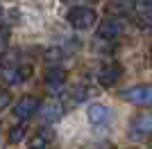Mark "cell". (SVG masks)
Masks as SVG:
<instances>
[{
  "mask_svg": "<svg viewBox=\"0 0 152 149\" xmlns=\"http://www.w3.org/2000/svg\"><path fill=\"white\" fill-rule=\"evenodd\" d=\"M0 14H2V9H0Z\"/></svg>",
  "mask_w": 152,
  "mask_h": 149,
  "instance_id": "ffe728a7",
  "label": "cell"
},
{
  "mask_svg": "<svg viewBox=\"0 0 152 149\" xmlns=\"http://www.w3.org/2000/svg\"><path fill=\"white\" fill-rule=\"evenodd\" d=\"M27 133V127L25 124H16V127H12V131H9V142L12 145H18L23 138H25Z\"/></svg>",
  "mask_w": 152,
  "mask_h": 149,
  "instance_id": "7c38bea8",
  "label": "cell"
},
{
  "mask_svg": "<svg viewBox=\"0 0 152 149\" xmlns=\"http://www.w3.org/2000/svg\"><path fill=\"white\" fill-rule=\"evenodd\" d=\"M59 115H61V108L57 104H50V106H45V111H43V122H55Z\"/></svg>",
  "mask_w": 152,
  "mask_h": 149,
  "instance_id": "4fadbf2b",
  "label": "cell"
},
{
  "mask_svg": "<svg viewBox=\"0 0 152 149\" xmlns=\"http://www.w3.org/2000/svg\"><path fill=\"white\" fill-rule=\"evenodd\" d=\"M39 108H41V99L34 97V95H25L14 104V115L18 120H30L32 115L39 113Z\"/></svg>",
  "mask_w": 152,
  "mask_h": 149,
  "instance_id": "3957f363",
  "label": "cell"
},
{
  "mask_svg": "<svg viewBox=\"0 0 152 149\" xmlns=\"http://www.w3.org/2000/svg\"><path fill=\"white\" fill-rule=\"evenodd\" d=\"M136 9L141 14H150L152 12V0H136Z\"/></svg>",
  "mask_w": 152,
  "mask_h": 149,
  "instance_id": "9a60e30c",
  "label": "cell"
},
{
  "mask_svg": "<svg viewBox=\"0 0 152 149\" xmlns=\"http://www.w3.org/2000/svg\"><path fill=\"white\" fill-rule=\"evenodd\" d=\"M66 84V72L59 66H48L45 68V86L50 88V93H59L61 86Z\"/></svg>",
  "mask_w": 152,
  "mask_h": 149,
  "instance_id": "5b68a950",
  "label": "cell"
},
{
  "mask_svg": "<svg viewBox=\"0 0 152 149\" xmlns=\"http://www.w3.org/2000/svg\"><path fill=\"white\" fill-rule=\"evenodd\" d=\"M121 97L125 102H129V104H134V106H150L152 104V86L150 84L132 86V88H127V90H123Z\"/></svg>",
  "mask_w": 152,
  "mask_h": 149,
  "instance_id": "7a4b0ae2",
  "label": "cell"
},
{
  "mask_svg": "<svg viewBox=\"0 0 152 149\" xmlns=\"http://www.w3.org/2000/svg\"><path fill=\"white\" fill-rule=\"evenodd\" d=\"M86 95H89V90L82 86H77L75 90H73V102H82V99H86Z\"/></svg>",
  "mask_w": 152,
  "mask_h": 149,
  "instance_id": "2e32d148",
  "label": "cell"
},
{
  "mask_svg": "<svg viewBox=\"0 0 152 149\" xmlns=\"http://www.w3.org/2000/svg\"><path fill=\"white\" fill-rule=\"evenodd\" d=\"M9 102H12L9 93H7V90H0V111H2V108H5V106L9 104Z\"/></svg>",
  "mask_w": 152,
  "mask_h": 149,
  "instance_id": "e0dca14e",
  "label": "cell"
},
{
  "mask_svg": "<svg viewBox=\"0 0 152 149\" xmlns=\"http://www.w3.org/2000/svg\"><path fill=\"white\" fill-rule=\"evenodd\" d=\"M121 66L118 63H104L100 68V72H98V81H100V86L104 88H111L116 84V81L121 79Z\"/></svg>",
  "mask_w": 152,
  "mask_h": 149,
  "instance_id": "8992f818",
  "label": "cell"
},
{
  "mask_svg": "<svg viewBox=\"0 0 152 149\" xmlns=\"http://www.w3.org/2000/svg\"><path fill=\"white\" fill-rule=\"evenodd\" d=\"M86 115H89L91 124H104L109 120V108L102 106V104H91L89 111H86Z\"/></svg>",
  "mask_w": 152,
  "mask_h": 149,
  "instance_id": "8fae6325",
  "label": "cell"
},
{
  "mask_svg": "<svg viewBox=\"0 0 152 149\" xmlns=\"http://www.w3.org/2000/svg\"><path fill=\"white\" fill-rule=\"evenodd\" d=\"M50 140H52V133H50V131H45V129H41V131H37V133H32V136H30V140H27V149H48Z\"/></svg>",
  "mask_w": 152,
  "mask_h": 149,
  "instance_id": "30bf717a",
  "label": "cell"
},
{
  "mask_svg": "<svg viewBox=\"0 0 152 149\" xmlns=\"http://www.w3.org/2000/svg\"><path fill=\"white\" fill-rule=\"evenodd\" d=\"M64 2H73V0H64Z\"/></svg>",
  "mask_w": 152,
  "mask_h": 149,
  "instance_id": "d6986e66",
  "label": "cell"
},
{
  "mask_svg": "<svg viewBox=\"0 0 152 149\" xmlns=\"http://www.w3.org/2000/svg\"><path fill=\"white\" fill-rule=\"evenodd\" d=\"M136 9L134 0H109L107 2V14L109 16H127Z\"/></svg>",
  "mask_w": 152,
  "mask_h": 149,
  "instance_id": "ba28073f",
  "label": "cell"
},
{
  "mask_svg": "<svg viewBox=\"0 0 152 149\" xmlns=\"http://www.w3.org/2000/svg\"><path fill=\"white\" fill-rule=\"evenodd\" d=\"M121 32H123V23H121V20L107 18V20H102L100 27H98V38H104V41H109V38L121 36Z\"/></svg>",
  "mask_w": 152,
  "mask_h": 149,
  "instance_id": "52a82bcc",
  "label": "cell"
},
{
  "mask_svg": "<svg viewBox=\"0 0 152 149\" xmlns=\"http://www.w3.org/2000/svg\"><path fill=\"white\" fill-rule=\"evenodd\" d=\"M95 18H98V14L91 7H73L68 12V16H66L68 25L75 27V30H89L91 25L95 23Z\"/></svg>",
  "mask_w": 152,
  "mask_h": 149,
  "instance_id": "6da1fadb",
  "label": "cell"
},
{
  "mask_svg": "<svg viewBox=\"0 0 152 149\" xmlns=\"http://www.w3.org/2000/svg\"><path fill=\"white\" fill-rule=\"evenodd\" d=\"M45 61L50 63V66H55V63H59L61 61V50H57V48H52L48 54H45Z\"/></svg>",
  "mask_w": 152,
  "mask_h": 149,
  "instance_id": "5bb4252c",
  "label": "cell"
},
{
  "mask_svg": "<svg viewBox=\"0 0 152 149\" xmlns=\"http://www.w3.org/2000/svg\"><path fill=\"white\" fill-rule=\"evenodd\" d=\"M150 52H152V48H150Z\"/></svg>",
  "mask_w": 152,
  "mask_h": 149,
  "instance_id": "44dd1931",
  "label": "cell"
},
{
  "mask_svg": "<svg viewBox=\"0 0 152 149\" xmlns=\"http://www.w3.org/2000/svg\"><path fill=\"white\" fill-rule=\"evenodd\" d=\"M23 79H25V74H23L20 66H16V63H2L0 66V84H5V86H18Z\"/></svg>",
  "mask_w": 152,
  "mask_h": 149,
  "instance_id": "277c9868",
  "label": "cell"
},
{
  "mask_svg": "<svg viewBox=\"0 0 152 149\" xmlns=\"http://www.w3.org/2000/svg\"><path fill=\"white\" fill-rule=\"evenodd\" d=\"M5 50H7V36L2 34V32H0V54H2Z\"/></svg>",
  "mask_w": 152,
  "mask_h": 149,
  "instance_id": "ac0fdd59",
  "label": "cell"
},
{
  "mask_svg": "<svg viewBox=\"0 0 152 149\" xmlns=\"http://www.w3.org/2000/svg\"><path fill=\"white\" fill-rule=\"evenodd\" d=\"M132 133L134 136H148V133H152V113H139L132 120Z\"/></svg>",
  "mask_w": 152,
  "mask_h": 149,
  "instance_id": "9c48e42d",
  "label": "cell"
}]
</instances>
